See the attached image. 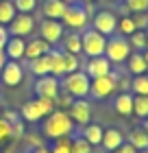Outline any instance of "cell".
Returning a JSON list of instances; mask_svg holds the SVG:
<instances>
[{
	"label": "cell",
	"mask_w": 148,
	"mask_h": 153,
	"mask_svg": "<svg viewBox=\"0 0 148 153\" xmlns=\"http://www.w3.org/2000/svg\"><path fill=\"white\" fill-rule=\"evenodd\" d=\"M13 7L18 13H33L37 9V0H13Z\"/></svg>",
	"instance_id": "obj_33"
},
{
	"label": "cell",
	"mask_w": 148,
	"mask_h": 153,
	"mask_svg": "<svg viewBox=\"0 0 148 153\" xmlns=\"http://www.w3.org/2000/svg\"><path fill=\"white\" fill-rule=\"evenodd\" d=\"M126 66H129V72L135 76V74H146L148 72V61L144 57V53L139 51H133L131 57L126 59Z\"/></svg>",
	"instance_id": "obj_23"
},
{
	"label": "cell",
	"mask_w": 148,
	"mask_h": 153,
	"mask_svg": "<svg viewBox=\"0 0 148 153\" xmlns=\"http://www.w3.org/2000/svg\"><path fill=\"white\" fill-rule=\"evenodd\" d=\"M50 153H72V149H70V136L59 138V140H52Z\"/></svg>",
	"instance_id": "obj_34"
},
{
	"label": "cell",
	"mask_w": 148,
	"mask_h": 153,
	"mask_svg": "<svg viewBox=\"0 0 148 153\" xmlns=\"http://www.w3.org/2000/svg\"><path fill=\"white\" fill-rule=\"evenodd\" d=\"M41 131H44L46 138H50V140H59V138H66L70 134H74V123L70 114L66 109H54L50 112L46 118H44V125H41Z\"/></svg>",
	"instance_id": "obj_1"
},
{
	"label": "cell",
	"mask_w": 148,
	"mask_h": 153,
	"mask_svg": "<svg viewBox=\"0 0 148 153\" xmlns=\"http://www.w3.org/2000/svg\"><path fill=\"white\" fill-rule=\"evenodd\" d=\"M126 39H129V44H131V48H133V51H139V53H144L146 48H148L146 29H137L135 33H133V35H129Z\"/></svg>",
	"instance_id": "obj_31"
},
{
	"label": "cell",
	"mask_w": 148,
	"mask_h": 153,
	"mask_svg": "<svg viewBox=\"0 0 148 153\" xmlns=\"http://www.w3.org/2000/svg\"><path fill=\"white\" fill-rule=\"evenodd\" d=\"M9 138H11V127L7 123V118L0 116V142H7Z\"/></svg>",
	"instance_id": "obj_36"
},
{
	"label": "cell",
	"mask_w": 148,
	"mask_h": 153,
	"mask_svg": "<svg viewBox=\"0 0 148 153\" xmlns=\"http://www.w3.org/2000/svg\"><path fill=\"white\" fill-rule=\"evenodd\" d=\"M133 116L139 118V120L148 118V96L133 94Z\"/></svg>",
	"instance_id": "obj_27"
},
{
	"label": "cell",
	"mask_w": 148,
	"mask_h": 153,
	"mask_svg": "<svg viewBox=\"0 0 148 153\" xmlns=\"http://www.w3.org/2000/svg\"><path fill=\"white\" fill-rule=\"evenodd\" d=\"M29 70H31V74H35V79L50 74V59H48V55H41V57L31 59L29 61Z\"/></svg>",
	"instance_id": "obj_24"
},
{
	"label": "cell",
	"mask_w": 148,
	"mask_h": 153,
	"mask_svg": "<svg viewBox=\"0 0 148 153\" xmlns=\"http://www.w3.org/2000/svg\"><path fill=\"white\" fill-rule=\"evenodd\" d=\"M113 109H116V114L124 116V118L133 116V94L131 92H120V94H116Z\"/></svg>",
	"instance_id": "obj_21"
},
{
	"label": "cell",
	"mask_w": 148,
	"mask_h": 153,
	"mask_svg": "<svg viewBox=\"0 0 148 153\" xmlns=\"http://www.w3.org/2000/svg\"><path fill=\"white\" fill-rule=\"evenodd\" d=\"M87 22H89V13L85 9L83 2H70L63 11V18H61V24L66 26L68 31H83L87 29Z\"/></svg>",
	"instance_id": "obj_6"
},
{
	"label": "cell",
	"mask_w": 148,
	"mask_h": 153,
	"mask_svg": "<svg viewBox=\"0 0 148 153\" xmlns=\"http://www.w3.org/2000/svg\"><path fill=\"white\" fill-rule=\"evenodd\" d=\"M124 131L122 129H118V127H107L105 129V134H102V147H105V151H111L113 153L120 144H124Z\"/></svg>",
	"instance_id": "obj_16"
},
{
	"label": "cell",
	"mask_w": 148,
	"mask_h": 153,
	"mask_svg": "<svg viewBox=\"0 0 148 153\" xmlns=\"http://www.w3.org/2000/svg\"><path fill=\"white\" fill-rule=\"evenodd\" d=\"M89 83L91 79L87 76L85 70H76L70 74L61 76V90L66 94H70L72 99H87L89 96Z\"/></svg>",
	"instance_id": "obj_2"
},
{
	"label": "cell",
	"mask_w": 148,
	"mask_h": 153,
	"mask_svg": "<svg viewBox=\"0 0 148 153\" xmlns=\"http://www.w3.org/2000/svg\"><path fill=\"white\" fill-rule=\"evenodd\" d=\"M68 114L76 127H85L87 123H91V103L87 99H74L68 107Z\"/></svg>",
	"instance_id": "obj_12"
},
{
	"label": "cell",
	"mask_w": 148,
	"mask_h": 153,
	"mask_svg": "<svg viewBox=\"0 0 148 153\" xmlns=\"http://www.w3.org/2000/svg\"><path fill=\"white\" fill-rule=\"evenodd\" d=\"M50 44H48L46 39H41V37H33L31 42H26V51H24V59L26 61H31L35 57H41V55H48L50 53Z\"/></svg>",
	"instance_id": "obj_17"
},
{
	"label": "cell",
	"mask_w": 148,
	"mask_h": 153,
	"mask_svg": "<svg viewBox=\"0 0 148 153\" xmlns=\"http://www.w3.org/2000/svg\"><path fill=\"white\" fill-rule=\"evenodd\" d=\"M137 153H148V149H146V151H137Z\"/></svg>",
	"instance_id": "obj_46"
},
{
	"label": "cell",
	"mask_w": 148,
	"mask_h": 153,
	"mask_svg": "<svg viewBox=\"0 0 148 153\" xmlns=\"http://www.w3.org/2000/svg\"><path fill=\"white\" fill-rule=\"evenodd\" d=\"M83 70L87 72L89 79H94V76H105L109 74L111 70H113V64L105 57V55H100V57H87V64Z\"/></svg>",
	"instance_id": "obj_14"
},
{
	"label": "cell",
	"mask_w": 148,
	"mask_h": 153,
	"mask_svg": "<svg viewBox=\"0 0 148 153\" xmlns=\"http://www.w3.org/2000/svg\"><path fill=\"white\" fill-rule=\"evenodd\" d=\"M63 2H68V4H70V2H76V0H63Z\"/></svg>",
	"instance_id": "obj_45"
},
{
	"label": "cell",
	"mask_w": 148,
	"mask_h": 153,
	"mask_svg": "<svg viewBox=\"0 0 148 153\" xmlns=\"http://www.w3.org/2000/svg\"><path fill=\"white\" fill-rule=\"evenodd\" d=\"M135 31H137V26H135L133 16H122V18L118 20V33H120V35L129 37V35H133Z\"/></svg>",
	"instance_id": "obj_32"
},
{
	"label": "cell",
	"mask_w": 148,
	"mask_h": 153,
	"mask_svg": "<svg viewBox=\"0 0 148 153\" xmlns=\"http://www.w3.org/2000/svg\"><path fill=\"white\" fill-rule=\"evenodd\" d=\"M4 57L7 59H11V61H20V59H24V51H26V39L24 37H9L7 39V44H4Z\"/></svg>",
	"instance_id": "obj_15"
},
{
	"label": "cell",
	"mask_w": 148,
	"mask_h": 153,
	"mask_svg": "<svg viewBox=\"0 0 148 153\" xmlns=\"http://www.w3.org/2000/svg\"><path fill=\"white\" fill-rule=\"evenodd\" d=\"M102 134H105V127L100 123H87L85 127H81V136L91 144V147H98L102 142Z\"/></svg>",
	"instance_id": "obj_20"
},
{
	"label": "cell",
	"mask_w": 148,
	"mask_h": 153,
	"mask_svg": "<svg viewBox=\"0 0 148 153\" xmlns=\"http://www.w3.org/2000/svg\"><path fill=\"white\" fill-rule=\"evenodd\" d=\"M31 153H50V149H46V147H35V149H31Z\"/></svg>",
	"instance_id": "obj_40"
},
{
	"label": "cell",
	"mask_w": 148,
	"mask_h": 153,
	"mask_svg": "<svg viewBox=\"0 0 148 153\" xmlns=\"http://www.w3.org/2000/svg\"><path fill=\"white\" fill-rule=\"evenodd\" d=\"M0 79H2V83L7 88L20 85V83L24 81V68H22V64H20V61L7 59L4 66H2V70H0Z\"/></svg>",
	"instance_id": "obj_13"
},
{
	"label": "cell",
	"mask_w": 148,
	"mask_h": 153,
	"mask_svg": "<svg viewBox=\"0 0 148 153\" xmlns=\"http://www.w3.org/2000/svg\"><path fill=\"white\" fill-rule=\"evenodd\" d=\"M48 59H50V74L61 79V76L66 74V53H63L61 48L52 46L50 53H48Z\"/></svg>",
	"instance_id": "obj_19"
},
{
	"label": "cell",
	"mask_w": 148,
	"mask_h": 153,
	"mask_svg": "<svg viewBox=\"0 0 148 153\" xmlns=\"http://www.w3.org/2000/svg\"><path fill=\"white\" fill-rule=\"evenodd\" d=\"M57 109V101H50V99H31L26 101L22 109H20V116H22V120L26 123H37V120H44V118L54 112Z\"/></svg>",
	"instance_id": "obj_3"
},
{
	"label": "cell",
	"mask_w": 148,
	"mask_h": 153,
	"mask_svg": "<svg viewBox=\"0 0 148 153\" xmlns=\"http://www.w3.org/2000/svg\"><path fill=\"white\" fill-rule=\"evenodd\" d=\"M79 2H94V0H79Z\"/></svg>",
	"instance_id": "obj_44"
},
{
	"label": "cell",
	"mask_w": 148,
	"mask_h": 153,
	"mask_svg": "<svg viewBox=\"0 0 148 153\" xmlns=\"http://www.w3.org/2000/svg\"><path fill=\"white\" fill-rule=\"evenodd\" d=\"M11 35H9V29L7 26H0V51L4 48V44H7V39H9Z\"/></svg>",
	"instance_id": "obj_39"
},
{
	"label": "cell",
	"mask_w": 148,
	"mask_h": 153,
	"mask_svg": "<svg viewBox=\"0 0 148 153\" xmlns=\"http://www.w3.org/2000/svg\"><path fill=\"white\" fill-rule=\"evenodd\" d=\"M122 16H131V13H148V0H124L120 4Z\"/></svg>",
	"instance_id": "obj_26"
},
{
	"label": "cell",
	"mask_w": 148,
	"mask_h": 153,
	"mask_svg": "<svg viewBox=\"0 0 148 153\" xmlns=\"http://www.w3.org/2000/svg\"><path fill=\"white\" fill-rule=\"evenodd\" d=\"M91 29H96L98 33H102L105 37L116 35V33H118V18H116V13L107 11V9L98 11L94 16V20H91Z\"/></svg>",
	"instance_id": "obj_10"
},
{
	"label": "cell",
	"mask_w": 148,
	"mask_h": 153,
	"mask_svg": "<svg viewBox=\"0 0 148 153\" xmlns=\"http://www.w3.org/2000/svg\"><path fill=\"white\" fill-rule=\"evenodd\" d=\"M126 142H131L137 151H146L148 149V134L144 131V127H133Z\"/></svg>",
	"instance_id": "obj_25"
},
{
	"label": "cell",
	"mask_w": 148,
	"mask_h": 153,
	"mask_svg": "<svg viewBox=\"0 0 148 153\" xmlns=\"http://www.w3.org/2000/svg\"><path fill=\"white\" fill-rule=\"evenodd\" d=\"M142 127H144V131L148 134V118H144V120H142Z\"/></svg>",
	"instance_id": "obj_42"
},
{
	"label": "cell",
	"mask_w": 148,
	"mask_h": 153,
	"mask_svg": "<svg viewBox=\"0 0 148 153\" xmlns=\"http://www.w3.org/2000/svg\"><path fill=\"white\" fill-rule=\"evenodd\" d=\"M81 42H83V55L87 57H100L107 48V37L96 29H83L81 31Z\"/></svg>",
	"instance_id": "obj_7"
},
{
	"label": "cell",
	"mask_w": 148,
	"mask_h": 153,
	"mask_svg": "<svg viewBox=\"0 0 148 153\" xmlns=\"http://www.w3.org/2000/svg\"><path fill=\"white\" fill-rule=\"evenodd\" d=\"M70 149H72V153H91L94 147L81 136V131H76L74 136L70 134Z\"/></svg>",
	"instance_id": "obj_28"
},
{
	"label": "cell",
	"mask_w": 148,
	"mask_h": 153,
	"mask_svg": "<svg viewBox=\"0 0 148 153\" xmlns=\"http://www.w3.org/2000/svg\"><path fill=\"white\" fill-rule=\"evenodd\" d=\"M118 81H120V72H116V70H111L105 76H94L91 83H89V96L94 101L111 99L118 90Z\"/></svg>",
	"instance_id": "obj_4"
},
{
	"label": "cell",
	"mask_w": 148,
	"mask_h": 153,
	"mask_svg": "<svg viewBox=\"0 0 148 153\" xmlns=\"http://www.w3.org/2000/svg\"><path fill=\"white\" fill-rule=\"evenodd\" d=\"M144 57H146V61H148V48H146V51H144Z\"/></svg>",
	"instance_id": "obj_43"
},
{
	"label": "cell",
	"mask_w": 148,
	"mask_h": 153,
	"mask_svg": "<svg viewBox=\"0 0 148 153\" xmlns=\"http://www.w3.org/2000/svg\"><path fill=\"white\" fill-rule=\"evenodd\" d=\"M15 7L13 0H0V26H9V22L15 18Z\"/></svg>",
	"instance_id": "obj_30"
},
{
	"label": "cell",
	"mask_w": 148,
	"mask_h": 153,
	"mask_svg": "<svg viewBox=\"0 0 148 153\" xmlns=\"http://www.w3.org/2000/svg\"><path fill=\"white\" fill-rule=\"evenodd\" d=\"M76 70H81V59H79V55L66 53V74L76 72Z\"/></svg>",
	"instance_id": "obj_35"
},
{
	"label": "cell",
	"mask_w": 148,
	"mask_h": 153,
	"mask_svg": "<svg viewBox=\"0 0 148 153\" xmlns=\"http://www.w3.org/2000/svg\"><path fill=\"white\" fill-rule=\"evenodd\" d=\"M146 39H148V29H146Z\"/></svg>",
	"instance_id": "obj_47"
},
{
	"label": "cell",
	"mask_w": 148,
	"mask_h": 153,
	"mask_svg": "<svg viewBox=\"0 0 148 153\" xmlns=\"http://www.w3.org/2000/svg\"><path fill=\"white\" fill-rule=\"evenodd\" d=\"M131 88V94H142V96H148V72L146 74H135L129 83Z\"/></svg>",
	"instance_id": "obj_29"
},
{
	"label": "cell",
	"mask_w": 148,
	"mask_h": 153,
	"mask_svg": "<svg viewBox=\"0 0 148 153\" xmlns=\"http://www.w3.org/2000/svg\"><path fill=\"white\" fill-rule=\"evenodd\" d=\"M4 61H7V57H4V51H0V70H2V66H4Z\"/></svg>",
	"instance_id": "obj_41"
},
{
	"label": "cell",
	"mask_w": 148,
	"mask_h": 153,
	"mask_svg": "<svg viewBox=\"0 0 148 153\" xmlns=\"http://www.w3.org/2000/svg\"><path fill=\"white\" fill-rule=\"evenodd\" d=\"M131 53H133V48H131L129 39H126L124 35L116 33V35L107 37V48H105V57H107L113 66L126 64V59L131 57Z\"/></svg>",
	"instance_id": "obj_5"
},
{
	"label": "cell",
	"mask_w": 148,
	"mask_h": 153,
	"mask_svg": "<svg viewBox=\"0 0 148 153\" xmlns=\"http://www.w3.org/2000/svg\"><path fill=\"white\" fill-rule=\"evenodd\" d=\"M33 94L37 99H50L57 101V96L61 94V79L54 74H46V76H37V81L33 83Z\"/></svg>",
	"instance_id": "obj_8"
},
{
	"label": "cell",
	"mask_w": 148,
	"mask_h": 153,
	"mask_svg": "<svg viewBox=\"0 0 148 153\" xmlns=\"http://www.w3.org/2000/svg\"><path fill=\"white\" fill-rule=\"evenodd\" d=\"M137 29H148V13H131Z\"/></svg>",
	"instance_id": "obj_37"
},
{
	"label": "cell",
	"mask_w": 148,
	"mask_h": 153,
	"mask_svg": "<svg viewBox=\"0 0 148 153\" xmlns=\"http://www.w3.org/2000/svg\"><path fill=\"white\" fill-rule=\"evenodd\" d=\"M113 153H137V149L133 147L131 142H126V140H124V144H120V147H118Z\"/></svg>",
	"instance_id": "obj_38"
},
{
	"label": "cell",
	"mask_w": 148,
	"mask_h": 153,
	"mask_svg": "<svg viewBox=\"0 0 148 153\" xmlns=\"http://www.w3.org/2000/svg\"><path fill=\"white\" fill-rule=\"evenodd\" d=\"M61 51H63V53H70V55H81V53H83L81 33H79V31L63 33V37H61Z\"/></svg>",
	"instance_id": "obj_18"
},
{
	"label": "cell",
	"mask_w": 148,
	"mask_h": 153,
	"mask_svg": "<svg viewBox=\"0 0 148 153\" xmlns=\"http://www.w3.org/2000/svg\"><path fill=\"white\" fill-rule=\"evenodd\" d=\"M35 26H37V22H35V16L33 13H15V18L9 22V35L13 37H29L31 33L35 31Z\"/></svg>",
	"instance_id": "obj_9"
},
{
	"label": "cell",
	"mask_w": 148,
	"mask_h": 153,
	"mask_svg": "<svg viewBox=\"0 0 148 153\" xmlns=\"http://www.w3.org/2000/svg\"><path fill=\"white\" fill-rule=\"evenodd\" d=\"M63 33H66V26L61 24V20H48V18H44L39 22V37L46 39L50 46L59 44L61 37H63Z\"/></svg>",
	"instance_id": "obj_11"
},
{
	"label": "cell",
	"mask_w": 148,
	"mask_h": 153,
	"mask_svg": "<svg viewBox=\"0 0 148 153\" xmlns=\"http://www.w3.org/2000/svg\"><path fill=\"white\" fill-rule=\"evenodd\" d=\"M66 7H68V2H63V0H44L41 13H44V18H48V20H61Z\"/></svg>",
	"instance_id": "obj_22"
}]
</instances>
